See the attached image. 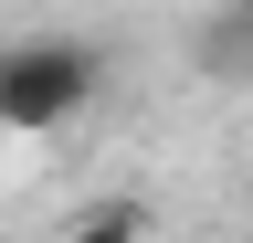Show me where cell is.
<instances>
[{"label":"cell","instance_id":"7a4b0ae2","mask_svg":"<svg viewBox=\"0 0 253 243\" xmlns=\"http://www.w3.org/2000/svg\"><path fill=\"white\" fill-rule=\"evenodd\" d=\"M190 64L211 85H253V0H211V21L190 32Z\"/></svg>","mask_w":253,"mask_h":243},{"label":"cell","instance_id":"6da1fadb","mask_svg":"<svg viewBox=\"0 0 253 243\" xmlns=\"http://www.w3.org/2000/svg\"><path fill=\"white\" fill-rule=\"evenodd\" d=\"M95 85H106V64H95V43H74V32H21L0 53V116H11V138L74 127L95 106Z\"/></svg>","mask_w":253,"mask_h":243},{"label":"cell","instance_id":"277c9868","mask_svg":"<svg viewBox=\"0 0 253 243\" xmlns=\"http://www.w3.org/2000/svg\"><path fill=\"white\" fill-rule=\"evenodd\" d=\"M0 148H11V116H0Z\"/></svg>","mask_w":253,"mask_h":243},{"label":"cell","instance_id":"3957f363","mask_svg":"<svg viewBox=\"0 0 253 243\" xmlns=\"http://www.w3.org/2000/svg\"><path fill=\"white\" fill-rule=\"evenodd\" d=\"M63 243H148V201H84Z\"/></svg>","mask_w":253,"mask_h":243}]
</instances>
